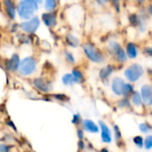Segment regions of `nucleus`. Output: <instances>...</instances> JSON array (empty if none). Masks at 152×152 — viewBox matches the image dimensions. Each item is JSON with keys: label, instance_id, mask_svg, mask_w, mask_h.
<instances>
[{"label": "nucleus", "instance_id": "nucleus-13", "mask_svg": "<svg viewBox=\"0 0 152 152\" xmlns=\"http://www.w3.org/2000/svg\"><path fill=\"white\" fill-rule=\"evenodd\" d=\"M99 126L101 128V139L104 142L109 143L112 140V135L111 132L108 128V126L102 121H99Z\"/></svg>", "mask_w": 152, "mask_h": 152}, {"label": "nucleus", "instance_id": "nucleus-17", "mask_svg": "<svg viewBox=\"0 0 152 152\" xmlns=\"http://www.w3.org/2000/svg\"><path fill=\"white\" fill-rule=\"evenodd\" d=\"M65 41L68 46L72 48H77L80 45V39L77 36H75L72 33L67 34L65 37Z\"/></svg>", "mask_w": 152, "mask_h": 152}, {"label": "nucleus", "instance_id": "nucleus-29", "mask_svg": "<svg viewBox=\"0 0 152 152\" xmlns=\"http://www.w3.org/2000/svg\"><path fill=\"white\" fill-rule=\"evenodd\" d=\"M114 131H115V140L118 141L120 139H121V132H120V130L118 128L117 125H115L114 126Z\"/></svg>", "mask_w": 152, "mask_h": 152}, {"label": "nucleus", "instance_id": "nucleus-15", "mask_svg": "<svg viewBox=\"0 0 152 152\" xmlns=\"http://www.w3.org/2000/svg\"><path fill=\"white\" fill-rule=\"evenodd\" d=\"M114 70H115L114 69V66L111 65V64H107V65L102 67L100 69V71H99V78L102 81L107 80L110 77V76H111V74L113 73Z\"/></svg>", "mask_w": 152, "mask_h": 152}, {"label": "nucleus", "instance_id": "nucleus-39", "mask_svg": "<svg viewBox=\"0 0 152 152\" xmlns=\"http://www.w3.org/2000/svg\"><path fill=\"white\" fill-rule=\"evenodd\" d=\"M36 2L39 5V4H41V3L43 2V0H36Z\"/></svg>", "mask_w": 152, "mask_h": 152}, {"label": "nucleus", "instance_id": "nucleus-26", "mask_svg": "<svg viewBox=\"0 0 152 152\" xmlns=\"http://www.w3.org/2000/svg\"><path fill=\"white\" fill-rule=\"evenodd\" d=\"M72 123L73 124H79L82 123V116L80 114H74L72 115Z\"/></svg>", "mask_w": 152, "mask_h": 152}, {"label": "nucleus", "instance_id": "nucleus-6", "mask_svg": "<svg viewBox=\"0 0 152 152\" xmlns=\"http://www.w3.org/2000/svg\"><path fill=\"white\" fill-rule=\"evenodd\" d=\"M39 25H40L39 18L37 16H32L31 18L28 20H24L23 23H21L19 27L23 32L31 35V34L35 33L38 31V29L39 28Z\"/></svg>", "mask_w": 152, "mask_h": 152}, {"label": "nucleus", "instance_id": "nucleus-35", "mask_svg": "<svg viewBox=\"0 0 152 152\" xmlns=\"http://www.w3.org/2000/svg\"><path fill=\"white\" fill-rule=\"evenodd\" d=\"M77 133H78V137L80 140H83V132L82 129H78L77 130Z\"/></svg>", "mask_w": 152, "mask_h": 152}, {"label": "nucleus", "instance_id": "nucleus-24", "mask_svg": "<svg viewBox=\"0 0 152 152\" xmlns=\"http://www.w3.org/2000/svg\"><path fill=\"white\" fill-rule=\"evenodd\" d=\"M139 128L141 132L143 133H148L151 131V127L149 126V124H148L147 123H142L139 125Z\"/></svg>", "mask_w": 152, "mask_h": 152}, {"label": "nucleus", "instance_id": "nucleus-22", "mask_svg": "<svg viewBox=\"0 0 152 152\" xmlns=\"http://www.w3.org/2000/svg\"><path fill=\"white\" fill-rule=\"evenodd\" d=\"M64 59L65 61L69 64H74L76 60H75V56L73 55L72 52L69 51V50H66L64 51Z\"/></svg>", "mask_w": 152, "mask_h": 152}, {"label": "nucleus", "instance_id": "nucleus-9", "mask_svg": "<svg viewBox=\"0 0 152 152\" xmlns=\"http://www.w3.org/2000/svg\"><path fill=\"white\" fill-rule=\"evenodd\" d=\"M41 21L48 28H54L57 24V16L54 12H46L41 15Z\"/></svg>", "mask_w": 152, "mask_h": 152}, {"label": "nucleus", "instance_id": "nucleus-5", "mask_svg": "<svg viewBox=\"0 0 152 152\" xmlns=\"http://www.w3.org/2000/svg\"><path fill=\"white\" fill-rule=\"evenodd\" d=\"M144 73L143 67L139 64H132L128 67L125 68L124 74L125 76L126 80L130 83H136L139 81Z\"/></svg>", "mask_w": 152, "mask_h": 152}, {"label": "nucleus", "instance_id": "nucleus-31", "mask_svg": "<svg viewBox=\"0 0 152 152\" xmlns=\"http://www.w3.org/2000/svg\"><path fill=\"white\" fill-rule=\"evenodd\" d=\"M0 152H9V147L6 144H0Z\"/></svg>", "mask_w": 152, "mask_h": 152}, {"label": "nucleus", "instance_id": "nucleus-12", "mask_svg": "<svg viewBox=\"0 0 152 152\" xmlns=\"http://www.w3.org/2000/svg\"><path fill=\"white\" fill-rule=\"evenodd\" d=\"M125 82L120 77H115L111 83V90L116 96H123V91Z\"/></svg>", "mask_w": 152, "mask_h": 152}, {"label": "nucleus", "instance_id": "nucleus-11", "mask_svg": "<svg viewBox=\"0 0 152 152\" xmlns=\"http://www.w3.org/2000/svg\"><path fill=\"white\" fill-rule=\"evenodd\" d=\"M2 3L8 18H10L11 20H15L16 17V6L14 0H2Z\"/></svg>", "mask_w": 152, "mask_h": 152}, {"label": "nucleus", "instance_id": "nucleus-4", "mask_svg": "<svg viewBox=\"0 0 152 152\" xmlns=\"http://www.w3.org/2000/svg\"><path fill=\"white\" fill-rule=\"evenodd\" d=\"M108 53L119 63H124L127 61V56L124 48L117 41L111 40L107 44Z\"/></svg>", "mask_w": 152, "mask_h": 152}, {"label": "nucleus", "instance_id": "nucleus-18", "mask_svg": "<svg viewBox=\"0 0 152 152\" xmlns=\"http://www.w3.org/2000/svg\"><path fill=\"white\" fill-rule=\"evenodd\" d=\"M71 73L72 74L73 78L75 79L76 83H82L84 82V74L81 69H79L77 67H74V68H72Z\"/></svg>", "mask_w": 152, "mask_h": 152}, {"label": "nucleus", "instance_id": "nucleus-1", "mask_svg": "<svg viewBox=\"0 0 152 152\" xmlns=\"http://www.w3.org/2000/svg\"><path fill=\"white\" fill-rule=\"evenodd\" d=\"M39 9V4L36 0H20L16 6V13L23 20L31 18Z\"/></svg>", "mask_w": 152, "mask_h": 152}, {"label": "nucleus", "instance_id": "nucleus-16", "mask_svg": "<svg viewBox=\"0 0 152 152\" xmlns=\"http://www.w3.org/2000/svg\"><path fill=\"white\" fill-rule=\"evenodd\" d=\"M124 50H125L127 57L131 59H135L138 56V48L136 45L132 42H129L126 45V48Z\"/></svg>", "mask_w": 152, "mask_h": 152}, {"label": "nucleus", "instance_id": "nucleus-37", "mask_svg": "<svg viewBox=\"0 0 152 152\" xmlns=\"http://www.w3.org/2000/svg\"><path fill=\"white\" fill-rule=\"evenodd\" d=\"M145 53L148 54V56H152V48H147L145 49Z\"/></svg>", "mask_w": 152, "mask_h": 152}, {"label": "nucleus", "instance_id": "nucleus-3", "mask_svg": "<svg viewBox=\"0 0 152 152\" xmlns=\"http://www.w3.org/2000/svg\"><path fill=\"white\" fill-rule=\"evenodd\" d=\"M83 51L85 56L94 64H102L105 61V56L98 48L91 43H84L83 45Z\"/></svg>", "mask_w": 152, "mask_h": 152}, {"label": "nucleus", "instance_id": "nucleus-8", "mask_svg": "<svg viewBox=\"0 0 152 152\" xmlns=\"http://www.w3.org/2000/svg\"><path fill=\"white\" fill-rule=\"evenodd\" d=\"M20 62H21L20 56L17 53H15L8 59L6 60L5 65H6V68L9 72H16L17 70H18Z\"/></svg>", "mask_w": 152, "mask_h": 152}, {"label": "nucleus", "instance_id": "nucleus-20", "mask_svg": "<svg viewBox=\"0 0 152 152\" xmlns=\"http://www.w3.org/2000/svg\"><path fill=\"white\" fill-rule=\"evenodd\" d=\"M57 7V0H44V8L47 12H54Z\"/></svg>", "mask_w": 152, "mask_h": 152}, {"label": "nucleus", "instance_id": "nucleus-7", "mask_svg": "<svg viewBox=\"0 0 152 152\" xmlns=\"http://www.w3.org/2000/svg\"><path fill=\"white\" fill-rule=\"evenodd\" d=\"M33 87L42 93H48L53 90L52 82L44 78V77H37L32 81Z\"/></svg>", "mask_w": 152, "mask_h": 152}, {"label": "nucleus", "instance_id": "nucleus-10", "mask_svg": "<svg viewBox=\"0 0 152 152\" xmlns=\"http://www.w3.org/2000/svg\"><path fill=\"white\" fill-rule=\"evenodd\" d=\"M140 96L144 104L152 106V85L144 84L140 89Z\"/></svg>", "mask_w": 152, "mask_h": 152}, {"label": "nucleus", "instance_id": "nucleus-25", "mask_svg": "<svg viewBox=\"0 0 152 152\" xmlns=\"http://www.w3.org/2000/svg\"><path fill=\"white\" fill-rule=\"evenodd\" d=\"M143 143H144V146L147 149H150L152 148V135H148L145 139Z\"/></svg>", "mask_w": 152, "mask_h": 152}, {"label": "nucleus", "instance_id": "nucleus-38", "mask_svg": "<svg viewBox=\"0 0 152 152\" xmlns=\"http://www.w3.org/2000/svg\"><path fill=\"white\" fill-rule=\"evenodd\" d=\"M135 1H137V2H139V3H144L146 0H135Z\"/></svg>", "mask_w": 152, "mask_h": 152}, {"label": "nucleus", "instance_id": "nucleus-19", "mask_svg": "<svg viewBox=\"0 0 152 152\" xmlns=\"http://www.w3.org/2000/svg\"><path fill=\"white\" fill-rule=\"evenodd\" d=\"M62 83L65 86H73L76 84V81L73 78V76L72 73H65L63 75V77L61 79Z\"/></svg>", "mask_w": 152, "mask_h": 152}, {"label": "nucleus", "instance_id": "nucleus-21", "mask_svg": "<svg viewBox=\"0 0 152 152\" xmlns=\"http://www.w3.org/2000/svg\"><path fill=\"white\" fill-rule=\"evenodd\" d=\"M131 102H132V104L133 106L140 107L142 104V99H141L140 93H139L138 91H133L131 94Z\"/></svg>", "mask_w": 152, "mask_h": 152}, {"label": "nucleus", "instance_id": "nucleus-33", "mask_svg": "<svg viewBox=\"0 0 152 152\" xmlns=\"http://www.w3.org/2000/svg\"><path fill=\"white\" fill-rule=\"evenodd\" d=\"M111 3H112V5L118 10L119 5H120V0H111Z\"/></svg>", "mask_w": 152, "mask_h": 152}, {"label": "nucleus", "instance_id": "nucleus-30", "mask_svg": "<svg viewBox=\"0 0 152 152\" xmlns=\"http://www.w3.org/2000/svg\"><path fill=\"white\" fill-rule=\"evenodd\" d=\"M119 106L120 107H126V106H130V102L128 101L127 98H124V99L119 101Z\"/></svg>", "mask_w": 152, "mask_h": 152}, {"label": "nucleus", "instance_id": "nucleus-27", "mask_svg": "<svg viewBox=\"0 0 152 152\" xmlns=\"http://www.w3.org/2000/svg\"><path fill=\"white\" fill-rule=\"evenodd\" d=\"M133 142L139 147V148H142L143 146V139L140 136H136L133 138Z\"/></svg>", "mask_w": 152, "mask_h": 152}, {"label": "nucleus", "instance_id": "nucleus-34", "mask_svg": "<svg viewBox=\"0 0 152 152\" xmlns=\"http://www.w3.org/2000/svg\"><path fill=\"white\" fill-rule=\"evenodd\" d=\"M95 1L99 5V6H105L108 3L109 0H95Z\"/></svg>", "mask_w": 152, "mask_h": 152}, {"label": "nucleus", "instance_id": "nucleus-2", "mask_svg": "<svg viewBox=\"0 0 152 152\" xmlns=\"http://www.w3.org/2000/svg\"><path fill=\"white\" fill-rule=\"evenodd\" d=\"M38 69V62L33 56H26L23 60H21L17 72L23 77H29V76L34 74Z\"/></svg>", "mask_w": 152, "mask_h": 152}, {"label": "nucleus", "instance_id": "nucleus-40", "mask_svg": "<svg viewBox=\"0 0 152 152\" xmlns=\"http://www.w3.org/2000/svg\"><path fill=\"white\" fill-rule=\"evenodd\" d=\"M101 152H108V150H107V148H103V149L101 150Z\"/></svg>", "mask_w": 152, "mask_h": 152}, {"label": "nucleus", "instance_id": "nucleus-36", "mask_svg": "<svg viewBox=\"0 0 152 152\" xmlns=\"http://www.w3.org/2000/svg\"><path fill=\"white\" fill-rule=\"evenodd\" d=\"M147 13L152 16V4H150L147 7Z\"/></svg>", "mask_w": 152, "mask_h": 152}, {"label": "nucleus", "instance_id": "nucleus-32", "mask_svg": "<svg viewBox=\"0 0 152 152\" xmlns=\"http://www.w3.org/2000/svg\"><path fill=\"white\" fill-rule=\"evenodd\" d=\"M21 39H22V42H23V44H29V43H30V41H31V40H30L29 36H25V35L22 36Z\"/></svg>", "mask_w": 152, "mask_h": 152}, {"label": "nucleus", "instance_id": "nucleus-28", "mask_svg": "<svg viewBox=\"0 0 152 152\" xmlns=\"http://www.w3.org/2000/svg\"><path fill=\"white\" fill-rule=\"evenodd\" d=\"M54 98H55L56 99H58V100H60V101H65V100H68V99H69V98H68L66 95L63 94V93L55 94V95H54Z\"/></svg>", "mask_w": 152, "mask_h": 152}, {"label": "nucleus", "instance_id": "nucleus-14", "mask_svg": "<svg viewBox=\"0 0 152 152\" xmlns=\"http://www.w3.org/2000/svg\"><path fill=\"white\" fill-rule=\"evenodd\" d=\"M82 125L83 130H85L86 132H91V133H97L99 131V126L91 120L90 119H84L82 120Z\"/></svg>", "mask_w": 152, "mask_h": 152}, {"label": "nucleus", "instance_id": "nucleus-23", "mask_svg": "<svg viewBox=\"0 0 152 152\" xmlns=\"http://www.w3.org/2000/svg\"><path fill=\"white\" fill-rule=\"evenodd\" d=\"M132 92H133V86L129 83H125L124 86V91H123V97L127 98Z\"/></svg>", "mask_w": 152, "mask_h": 152}]
</instances>
